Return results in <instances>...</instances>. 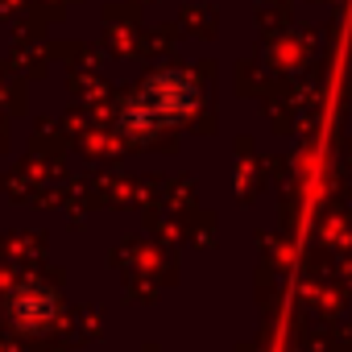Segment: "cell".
Listing matches in <instances>:
<instances>
[{"mask_svg": "<svg viewBox=\"0 0 352 352\" xmlns=\"http://www.w3.org/2000/svg\"><path fill=\"white\" fill-rule=\"evenodd\" d=\"M191 104H195V83L179 71H166V75H153L149 83H141L137 96H129L120 124H124V133H149V129H162L170 120L187 116Z\"/></svg>", "mask_w": 352, "mask_h": 352, "instance_id": "6da1fadb", "label": "cell"}, {"mask_svg": "<svg viewBox=\"0 0 352 352\" xmlns=\"http://www.w3.org/2000/svg\"><path fill=\"white\" fill-rule=\"evenodd\" d=\"M54 311H58V294H54L50 286H42V282H21V286L9 294V315H13V323L25 327V331L46 327V323L54 319Z\"/></svg>", "mask_w": 352, "mask_h": 352, "instance_id": "7a4b0ae2", "label": "cell"}]
</instances>
